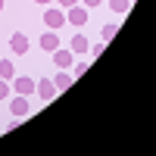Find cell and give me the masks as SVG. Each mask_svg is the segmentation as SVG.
<instances>
[{"label": "cell", "instance_id": "1", "mask_svg": "<svg viewBox=\"0 0 156 156\" xmlns=\"http://www.w3.org/2000/svg\"><path fill=\"white\" fill-rule=\"evenodd\" d=\"M44 22H47V28L50 31H56V28H62V25H66V9H47L44 12Z\"/></svg>", "mask_w": 156, "mask_h": 156}, {"label": "cell", "instance_id": "2", "mask_svg": "<svg viewBox=\"0 0 156 156\" xmlns=\"http://www.w3.org/2000/svg\"><path fill=\"white\" fill-rule=\"evenodd\" d=\"M34 90H37V94H41V100H44V103H50V100L56 97V84L50 81V78H41V81L34 84Z\"/></svg>", "mask_w": 156, "mask_h": 156}, {"label": "cell", "instance_id": "3", "mask_svg": "<svg viewBox=\"0 0 156 156\" xmlns=\"http://www.w3.org/2000/svg\"><path fill=\"white\" fill-rule=\"evenodd\" d=\"M66 22H72V25H84L87 22V6H69L66 9Z\"/></svg>", "mask_w": 156, "mask_h": 156}, {"label": "cell", "instance_id": "4", "mask_svg": "<svg viewBox=\"0 0 156 156\" xmlns=\"http://www.w3.org/2000/svg\"><path fill=\"white\" fill-rule=\"evenodd\" d=\"M9 112L12 115H16V119H25V115H28L31 112V106H28V100H25V97H12V103H9Z\"/></svg>", "mask_w": 156, "mask_h": 156}, {"label": "cell", "instance_id": "5", "mask_svg": "<svg viewBox=\"0 0 156 156\" xmlns=\"http://www.w3.org/2000/svg\"><path fill=\"white\" fill-rule=\"evenodd\" d=\"M41 50H44V53L59 50V37H56V31H44V34H41Z\"/></svg>", "mask_w": 156, "mask_h": 156}, {"label": "cell", "instance_id": "6", "mask_svg": "<svg viewBox=\"0 0 156 156\" xmlns=\"http://www.w3.org/2000/svg\"><path fill=\"white\" fill-rule=\"evenodd\" d=\"M9 50H12V53H19V56H22L25 50H28V37H25L22 31H16V34L9 37Z\"/></svg>", "mask_w": 156, "mask_h": 156}, {"label": "cell", "instance_id": "7", "mask_svg": "<svg viewBox=\"0 0 156 156\" xmlns=\"http://www.w3.org/2000/svg\"><path fill=\"white\" fill-rule=\"evenodd\" d=\"M12 90H16V94L19 97H25V94H31V90H34V81H31V78H12Z\"/></svg>", "mask_w": 156, "mask_h": 156}, {"label": "cell", "instance_id": "8", "mask_svg": "<svg viewBox=\"0 0 156 156\" xmlns=\"http://www.w3.org/2000/svg\"><path fill=\"white\" fill-rule=\"evenodd\" d=\"M53 62H56V69H72V50H53Z\"/></svg>", "mask_w": 156, "mask_h": 156}, {"label": "cell", "instance_id": "9", "mask_svg": "<svg viewBox=\"0 0 156 156\" xmlns=\"http://www.w3.org/2000/svg\"><path fill=\"white\" fill-rule=\"evenodd\" d=\"M72 81H75V78H72V72H69V69H62V72H59V75L53 78V84H56V90H66V87H69Z\"/></svg>", "mask_w": 156, "mask_h": 156}, {"label": "cell", "instance_id": "10", "mask_svg": "<svg viewBox=\"0 0 156 156\" xmlns=\"http://www.w3.org/2000/svg\"><path fill=\"white\" fill-rule=\"evenodd\" d=\"M87 50H90L87 37H84V34H75V37H72V53H87Z\"/></svg>", "mask_w": 156, "mask_h": 156}, {"label": "cell", "instance_id": "11", "mask_svg": "<svg viewBox=\"0 0 156 156\" xmlns=\"http://www.w3.org/2000/svg\"><path fill=\"white\" fill-rule=\"evenodd\" d=\"M0 78H6V81H12V78H16V69H12L9 59H0Z\"/></svg>", "mask_w": 156, "mask_h": 156}, {"label": "cell", "instance_id": "12", "mask_svg": "<svg viewBox=\"0 0 156 156\" xmlns=\"http://www.w3.org/2000/svg\"><path fill=\"white\" fill-rule=\"evenodd\" d=\"M109 6L115 12H128V9H131V0H109Z\"/></svg>", "mask_w": 156, "mask_h": 156}, {"label": "cell", "instance_id": "13", "mask_svg": "<svg viewBox=\"0 0 156 156\" xmlns=\"http://www.w3.org/2000/svg\"><path fill=\"white\" fill-rule=\"evenodd\" d=\"M84 72H87V62H72V78L84 75Z\"/></svg>", "mask_w": 156, "mask_h": 156}, {"label": "cell", "instance_id": "14", "mask_svg": "<svg viewBox=\"0 0 156 156\" xmlns=\"http://www.w3.org/2000/svg\"><path fill=\"white\" fill-rule=\"evenodd\" d=\"M6 97H9V81L0 78V100H6Z\"/></svg>", "mask_w": 156, "mask_h": 156}, {"label": "cell", "instance_id": "15", "mask_svg": "<svg viewBox=\"0 0 156 156\" xmlns=\"http://www.w3.org/2000/svg\"><path fill=\"white\" fill-rule=\"evenodd\" d=\"M115 37V25H106V28H103V41H112Z\"/></svg>", "mask_w": 156, "mask_h": 156}, {"label": "cell", "instance_id": "16", "mask_svg": "<svg viewBox=\"0 0 156 156\" xmlns=\"http://www.w3.org/2000/svg\"><path fill=\"white\" fill-rule=\"evenodd\" d=\"M81 3H84L87 9H94V6H100V3H103V0H81Z\"/></svg>", "mask_w": 156, "mask_h": 156}, {"label": "cell", "instance_id": "17", "mask_svg": "<svg viewBox=\"0 0 156 156\" xmlns=\"http://www.w3.org/2000/svg\"><path fill=\"white\" fill-rule=\"evenodd\" d=\"M78 0H59V9H69V6H75Z\"/></svg>", "mask_w": 156, "mask_h": 156}, {"label": "cell", "instance_id": "18", "mask_svg": "<svg viewBox=\"0 0 156 156\" xmlns=\"http://www.w3.org/2000/svg\"><path fill=\"white\" fill-rule=\"evenodd\" d=\"M34 3H50V0H34Z\"/></svg>", "mask_w": 156, "mask_h": 156}, {"label": "cell", "instance_id": "19", "mask_svg": "<svg viewBox=\"0 0 156 156\" xmlns=\"http://www.w3.org/2000/svg\"><path fill=\"white\" fill-rule=\"evenodd\" d=\"M0 12H3V0H0Z\"/></svg>", "mask_w": 156, "mask_h": 156}]
</instances>
